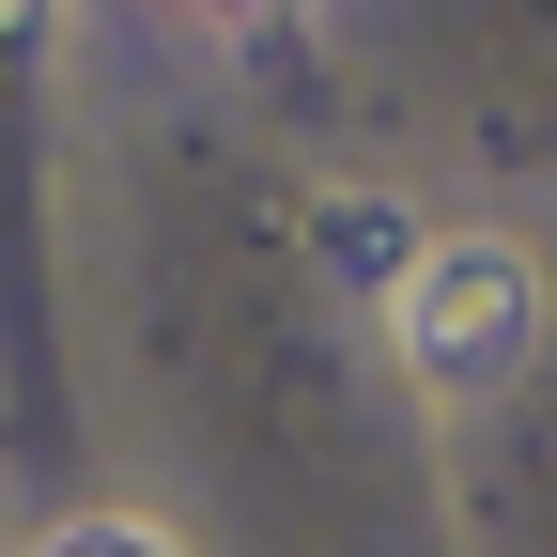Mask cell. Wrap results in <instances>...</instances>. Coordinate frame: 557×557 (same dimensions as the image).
I'll use <instances>...</instances> for the list:
<instances>
[{
    "label": "cell",
    "mask_w": 557,
    "mask_h": 557,
    "mask_svg": "<svg viewBox=\"0 0 557 557\" xmlns=\"http://www.w3.org/2000/svg\"><path fill=\"white\" fill-rule=\"evenodd\" d=\"M218 16H248V0H218Z\"/></svg>",
    "instance_id": "4"
},
{
    "label": "cell",
    "mask_w": 557,
    "mask_h": 557,
    "mask_svg": "<svg viewBox=\"0 0 557 557\" xmlns=\"http://www.w3.org/2000/svg\"><path fill=\"white\" fill-rule=\"evenodd\" d=\"M32 557H186V527H171V511H124V496H94V511L32 527Z\"/></svg>",
    "instance_id": "2"
},
{
    "label": "cell",
    "mask_w": 557,
    "mask_h": 557,
    "mask_svg": "<svg viewBox=\"0 0 557 557\" xmlns=\"http://www.w3.org/2000/svg\"><path fill=\"white\" fill-rule=\"evenodd\" d=\"M0 32H32V0H0Z\"/></svg>",
    "instance_id": "3"
},
{
    "label": "cell",
    "mask_w": 557,
    "mask_h": 557,
    "mask_svg": "<svg viewBox=\"0 0 557 557\" xmlns=\"http://www.w3.org/2000/svg\"><path fill=\"white\" fill-rule=\"evenodd\" d=\"M542 341H557V278H542L527 233H434V248L387 278V357H403V387L434 403V418L527 403Z\"/></svg>",
    "instance_id": "1"
}]
</instances>
